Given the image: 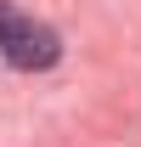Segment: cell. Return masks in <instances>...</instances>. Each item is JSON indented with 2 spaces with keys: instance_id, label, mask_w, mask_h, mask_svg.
Returning a JSON list of instances; mask_svg holds the SVG:
<instances>
[{
  "instance_id": "6da1fadb",
  "label": "cell",
  "mask_w": 141,
  "mask_h": 147,
  "mask_svg": "<svg viewBox=\"0 0 141 147\" xmlns=\"http://www.w3.org/2000/svg\"><path fill=\"white\" fill-rule=\"evenodd\" d=\"M0 57L11 68L34 74V68H51L62 57V40H56L51 23H40V17H28V11H17V6L0 0Z\"/></svg>"
}]
</instances>
